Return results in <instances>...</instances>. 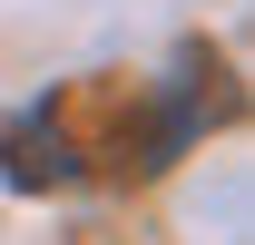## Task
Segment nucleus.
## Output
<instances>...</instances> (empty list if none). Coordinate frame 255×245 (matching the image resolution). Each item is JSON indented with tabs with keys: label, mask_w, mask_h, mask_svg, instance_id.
<instances>
[{
	"label": "nucleus",
	"mask_w": 255,
	"mask_h": 245,
	"mask_svg": "<svg viewBox=\"0 0 255 245\" xmlns=\"http://www.w3.org/2000/svg\"><path fill=\"white\" fill-rule=\"evenodd\" d=\"M0 177L10 186H69L79 177V147H69V127L49 118V108H30V118H10V137H0Z\"/></svg>",
	"instance_id": "nucleus-1"
}]
</instances>
